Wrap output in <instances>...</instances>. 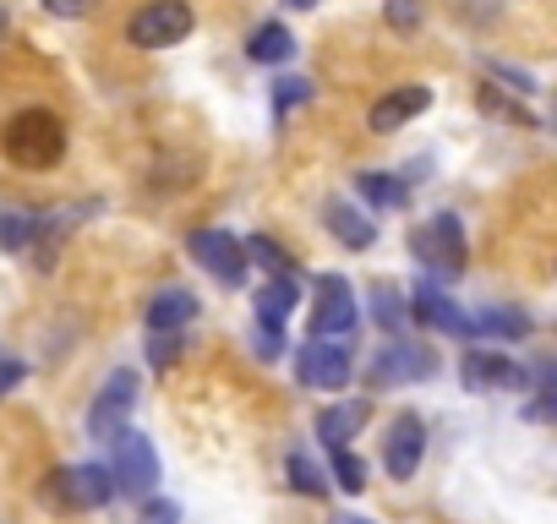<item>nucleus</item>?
I'll return each instance as SVG.
<instances>
[{"instance_id": "1", "label": "nucleus", "mask_w": 557, "mask_h": 524, "mask_svg": "<svg viewBox=\"0 0 557 524\" xmlns=\"http://www.w3.org/2000/svg\"><path fill=\"white\" fill-rule=\"evenodd\" d=\"M0 148H7V159L23 164V170H50V164L66 159V126L50 110H23V115L7 121Z\"/></svg>"}, {"instance_id": "2", "label": "nucleus", "mask_w": 557, "mask_h": 524, "mask_svg": "<svg viewBox=\"0 0 557 524\" xmlns=\"http://www.w3.org/2000/svg\"><path fill=\"white\" fill-rule=\"evenodd\" d=\"M410 251H416V262H426L432 274L459 279V274H465V224H459L454 213H432V219L410 235Z\"/></svg>"}, {"instance_id": "3", "label": "nucleus", "mask_w": 557, "mask_h": 524, "mask_svg": "<svg viewBox=\"0 0 557 524\" xmlns=\"http://www.w3.org/2000/svg\"><path fill=\"white\" fill-rule=\"evenodd\" d=\"M191 28H197V17H191L186 0H148V7L126 23V39H132L137 50H170V45H181Z\"/></svg>"}, {"instance_id": "4", "label": "nucleus", "mask_w": 557, "mask_h": 524, "mask_svg": "<svg viewBox=\"0 0 557 524\" xmlns=\"http://www.w3.org/2000/svg\"><path fill=\"white\" fill-rule=\"evenodd\" d=\"M312 290H318V307H312V339L350 345V334H356V323H361L350 279H339V274H323Z\"/></svg>"}, {"instance_id": "5", "label": "nucleus", "mask_w": 557, "mask_h": 524, "mask_svg": "<svg viewBox=\"0 0 557 524\" xmlns=\"http://www.w3.org/2000/svg\"><path fill=\"white\" fill-rule=\"evenodd\" d=\"M110 475H115V491H126V497H153L159 491V453H153V442L143 437V432H121L115 437V464H110Z\"/></svg>"}, {"instance_id": "6", "label": "nucleus", "mask_w": 557, "mask_h": 524, "mask_svg": "<svg viewBox=\"0 0 557 524\" xmlns=\"http://www.w3.org/2000/svg\"><path fill=\"white\" fill-rule=\"evenodd\" d=\"M132 410H137V377H132V372H110L104 388H99L94 404H88V437H94V442H115V437L126 432Z\"/></svg>"}, {"instance_id": "7", "label": "nucleus", "mask_w": 557, "mask_h": 524, "mask_svg": "<svg viewBox=\"0 0 557 524\" xmlns=\"http://www.w3.org/2000/svg\"><path fill=\"white\" fill-rule=\"evenodd\" d=\"M45 497L55 508H104L115 497V475H110V464H72L45 481Z\"/></svg>"}, {"instance_id": "8", "label": "nucleus", "mask_w": 557, "mask_h": 524, "mask_svg": "<svg viewBox=\"0 0 557 524\" xmlns=\"http://www.w3.org/2000/svg\"><path fill=\"white\" fill-rule=\"evenodd\" d=\"M186 251H191L197 269L213 274L224 290L246 285V251H240V240H235L230 229H191V235H186Z\"/></svg>"}, {"instance_id": "9", "label": "nucleus", "mask_w": 557, "mask_h": 524, "mask_svg": "<svg viewBox=\"0 0 557 524\" xmlns=\"http://www.w3.org/2000/svg\"><path fill=\"white\" fill-rule=\"evenodd\" d=\"M426 377H437V350L410 345V339L383 345L377 361H372V372H367L372 388H399V383H426Z\"/></svg>"}, {"instance_id": "10", "label": "nucleus", "mask_w": 557, "mask_h": 524, "mask_svg": "<svg viewBox=\"0 0 557 524\" xmlns=\"http://www.w3.org/2000/svg\"><path fill=\"white\" fill-rule=\"evenodd\" d=\"M421 459H426V421L416 410H399L388 421V437H383V470L394 481H410L421 470Z\"/></svg>"}, {"instance_id": "11", "label": "nucleus", "mask_w": 557, "mask_h": 524, "mask_svg": "<svg viewBox=\"0 0 557 524\" xmlns=\"http://www.w3.org/2000/svg\"><path fill=\"white\" fill-rule=\"evenodd\" d=\"M296 377H301L307 388H323V394L345 388V383H350V345H334V339H312V345H301V355H296Z\"/></svg>"}, {"instance_id": "12", "label": "nucleus", "mask_w": 557, "mask_h": 524, "mask_svg": "<svg viewBox=\"0 0 557 524\" xmlns=\"http://www.w3.org/2000/svg\"><path fill=\"white\" fill-rule=\"evenodd\" d=\"M459 377H465V388L470 394H513V388H524L530 383V372L524 366H513L508 355H497V350H470L465 361H459Z\"/></svg>"}, {"instance_id": "13", "label": "nucleus", "mask_w": 557, "mask_h": 524, "mask_svg": "<svg viewBox=\"0 0 557 524\" xmlns=\"http://www.w3.org/2000/svg\"><path fill=\"white\" fill-rule=\"evenodd\" d=\"M410 317H421L426 328H437V334H454V339H470V312H459L432 279H421L416 285V296H410Z\"/></svg>"}, {"instance_id": "14", "label": "nucleus", "mask_w": 557, "mask_h": 524, "mask_svg": "<svg viewBox=\"0 0 557 524\" xmlns=\"http://www.w3.org/2000/svg\"><path fill=\"white\" fill-rule=\"evenodd\" d=\"M426 104H432V88H421V83H405V88H394V93H383V99L372 104L367 126H372L377 137H388V132H399L405 121H416Z\"/></svg>"}, {"instance_id": "15", "label": "nucleus", "mask_w": 557, "mask_h": 524, "mask_svg": "<svg viewBox=\"0 0 557 524\" xmlns=\"http://www.w3.org/2000/svg\"><path fill=\"white\" fill-rule=\"evenodd\" d=\"M323 219H329V235L345 240L350 251H367V246L377 240V224H372L356 202H345V197H329V202H323Z\"/></svg>"}, {"instance_id": "16", "label": "nucleus", "mask_w": 557, "mask_h": 524, "mask_svg": "<svg viewBox=\"0 0 557 524\" xmlns=\"http://www.w3.org/2000/svg\"><path fill=\"white\" fill-rule=\"evenodd\" d=\"M367 415H372V404H367V399H345V404H329V410L318 415V437H323L329 448H350V442L361 437Z\"/></svg>"}, {"instance_id": "17", "label": "nucleus", "mask_w": 557, "mask_h": 524, "mask_svg": "<svg viewBox=\"0 0 557 524\" xmlns=\"http://www.w3.org/2000/svg\"><path fill=\"white\" fill-rule=\"evenodd\" d=\"M296 307H301V285L296 279H268L257 290V328H278V334H285Z\"/></svg>"}, {"instance_id": "18", "label": "nucleus", "mask_w": 557, "mask_h": 524, "mask_svg": "<svg viewBox=\"0 0 557 524\" xmlns=\"http://www.w3.org/2000/svg\"><path fill=\"white\" fill-rule=\"evenodd\" d=\"M191 317H197V296L181 290V285H170V290H159V296L148 301V328H153V334H181Z\"/></svg>"}, {"instance_id": "19", "label": "nucleus", "mask_w": 557, "mask_h": 524, "mask_svg": "<svg viewBox=\"0 0 557 524\" xmlns=\"http://www.w3.org/2000/svg\"><path fill=\"white\" fill-rule=\"evenodd\" d=\"M470 339H508V345H519V339H530V317L519 307H481V312H470Z\"/></svg>"}, {"instance_id": "20", "label": "nucleus", "mask_w": 557, "mask_h": 524, "mask_svg": "<svg viewBox=\"0 0 557 524\" xmlns=\"http://www.w3.org/2000/svg\"><path fill=\"white\" fill-rule=\"evenodd\" d=\"M356 191H361L372 208H405V202H410L405 175H388V170H361V175H356Z\"/></svg>"}, {"instance_id": "21", "label": "nucleus", "mask_w": 557, "mask_h": 524, "mask_svg": "<svg viewBox=\"0 0 557 524\" xmlns=\"http://www.w3.org/2000/svg\"><path fill=\"white\" fill-rule=\"evenodd\" d=\"M290 50H296V39H290V28H285V23H262V28L251 34V45H246V55H251L257 66H278V61H290Z\"/></svg>"}, {"instance_id": "22", "label": "nucleus", "mask_w": 557, "mask_h": 524, "mask_svg": "<svg viewBox=\"0 0 557 524\" xmlns=\"http://www.w3.org/2000/svg\"><path fill=\"white\" fill-rule=\"evenodd\" d=\"M240 251H246V262H262V269H268L273 279H296V262H290V251L278 246V240H268V235H251Z\"/></svg>"}, {"instance_id": "23", "label": "nucleus", "mask_w": 557, "mask_h": 524, "mask_svg": "<svg viewBox=\"0 0 557 524\" xmlns=\"http://www.w3.org/2000/svg\"><path fill=\"white\" fill-rule=\"evenodd\" d=\"M530 383L541 388V399H530L524 415H530V421H557V361H535Z\"/></svg>"}, {"instance_id": "24", "label": "nucleus", "mask_w": 557, "mask_h": 524, "mask_svg": "<svg viewBox=\"0 0 557 524\" xmlns=\"http://www.w3.org/2000/svg\"><path fill=\"white\" fill-rule=\"evenodd\" d=\"M39 235V219L23 208H0V251H28Z\"/></svg>"}, {"instance_id": "25", "label": "nucleus", "mask_w": 557, "mask_h": 524, "mask_svg": "<svg viewBox=\"0 0 557 524\" xmlns=\"http://www.w3.org/2000/svg\"><path fill=\"white\" fill-rule=\"evenodd\" d=\"M285 475H290V486H296L301 497H329V475L318 470V459H312V453H301V448H296V453L285 459Z\"/></svg>"}, {"instance_id": "26", "label": "nucleus", "mask_w": 557, "mask_h": 524, "mask_svg": "<svg viewBox=\"0 0 557 524\" xmlns=\"http://www.w3.org/2000/svg\"><path fill=\"white\" fill-rule=\"evenodd\" d=\"M372 317H377L388 334H399V328L410 323V307H405V296H399L394 285H372Z\"/></svg>"}, {"instance_id": "27", "label": "nucleus", "mask_w": 557, "mask_h": 524, "mask_svg": "<svg viewBox=\"0 0 557 524\" xmlns=\"http://www.w3.org/2000/svg\"><path fill=\"white\" fill-rule=\"evenodd\" d=\"M329 486H345V491H367V464L356 448H334V475Z\"/></svg>"}, {"instance_id": "28", "label": "nucleus", "mask_w": 557, "mask_h": 524, "mask_svg": "<svg viewBox=\"0 0 557 524\" xmlns=\"http://www.w3.org/2000/svg\"><path fill=\"white\" fill-rule=\"evenodd\" d=\"M307 99H312V83H307V77H278V83H273V110H278V121H285L296 104H307Z\"/></svg>"}, {"instance_id": "29", "label": "nucleus", "mask_w": 557, "mask_h": 524, "mask_svg": "<svg viewBox=\"0 0 557 524\" xmlns=\"http://www.w3.org/2000/svg\"><path fill=\"white\" fill-rule=\"evenodd\" d=\"M175 355H181V334H153V345H148V361H153V372H164Z\"/></svg>"}, {"instance_id": "30", "label": "nucleus", "mask_w": 557, "mask_h": 524, "mask_svg": "<svg viewBox=\"0 0 557 524\" xmlns=\"http://www.w3.org/2000/svg\"><path fill=\"white\" fill-rule=\"evenodd\" d=\"M137 524H181V508L170 502V497H148L143 502V519Z\"/></svg>"}, {"instance_id": "31", "label": "nucleus", "mask_w": 557, "mask_h": 524, "mask_svg": "<svg viewBox=\"0 0 557 524\" xmlns=\"http://www.w3.org/2000/svg\"><path fill=\"white\" fill-rule=\"evenodd\" d=\"M251 345H257L262 361H278V355H285V334H278V328H257V323H251Z\"/></svg>"}, {"instance_id": "32", "label": "nucleus", "mask_w": 557, "mask_h": 524, "mask_svg": "<svg viewBox=\"0 0 557 524\" xmlns=\"http://www.w3.org/2000/svg\"><path fill=\"white\" fill-rule=\"evenodd\" d=\"M388 23H394L399 34H410V28L421 23V7H416V0H388Z\"/></svg>"}, {"instance_id": "33", "label": "nucleus", "mask_w": 557, "mask_h": 524, "mask_svg": "<svg viewBox=\"0 0 557 524\" xmlns=\"http://www.w3.org/2000/svg\"><path fill=\"white\" fill-rule=\"evenodd\" d=\"M94 7H99V0H45L50 17H88Z\"/></svg>"}, {"instance_id": "34", "label": "nucleus", "mask_w": 557, "mask_h": 524, "mask_svg": "<svg viewBox=\"0 0 557 524\" xmlns=\"http://www.w3.org/2000/svg\"><path fill=\"white\" fill-rule=\"evenodd\" d=\"M23 377H28V366H23V361H0V394H12Z\"/></svg>"}, {"instance_id": "35", "label": "nucleus", "mask_w": 557, "mask_h": 524, "mask_svg": "<svg viewBox=\"0 0 557 524\" xmlns=\"http://www.w3.org/2000/svg\"><path fill=\"white\" fill-rule=\"evenodd\" d=\"M334 524H372V519H367V513H339Z\"/></svg>"}, {"instance_id": "36", "label": "nucleus", "mask_w": 557, "mask_h": 524, "mask_svg": "<svg viewBox=\"0 0 557 524\" xmlns=\"http://www.w3.org/2000/svg\"><path fill=\"white\" fill-rule=\"evenodd\" d=\"M285 7H290V12H307V7H318V0H285Z\"/></svg>"}, {"instance_id": "37", "label": "nucleus", "mask_w": 557, "mask_h": 524, "mask_svg": "<svg viewBox=\"0 0 557 524\" xmlns=\"http://www.w3.org/2000/svg\"><path fill=\"white\" fill-rule=\"evenodd\" d=\"M0 28H7V7H0Z\"/></svg>"}, {"instance_id": "38", "label": "nucleus", "mask_w": 557, "mask_h": 524, "mask_svg": "<svg viewBox=\"0 0 557 524\" xmlns=\"http://www.w3.org/2000/svg\"><path fill=\"white\" fill-rule=\"evenodd\" d=\"M552 121H557V104H552Z\"/></svg>"}]
</instances>
